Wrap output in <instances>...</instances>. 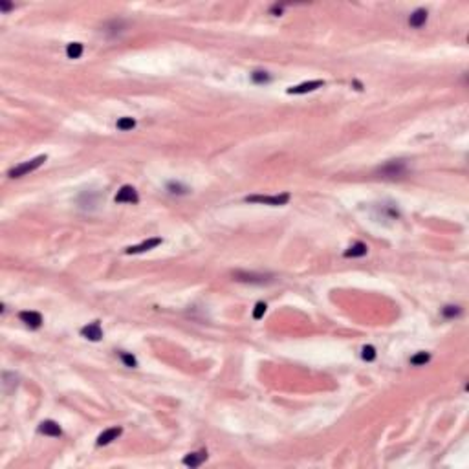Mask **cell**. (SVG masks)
Returning a JSON list of instances; mask_svg holds the SVG:
<instances>
[{"label": "cell", "instance_id": "18", "mask_svg": "<svg viewBox=\"0 0 469 469\" xmlns=\"http://www.w3.org/2000/svg\"><path fill=\"white\" fill-rule=\"evenodd\" d=\"M251 81L257 83V85H264V83H270L271 75L268 72H262V70H255V72L251 73Z\"/></svg>", "mask_w": 469, "mask_h": 469}, {"label": "cell", "instance_id": "17", "mask_svg": "<svg viewBox=\"0 0 469 469\" xmlns=\"http://www.w3.org/2000/svg\"><path fill=\"white\" fill-rule=\"evenodd\" d=\"M116 127H118V130H123V132L132 130L136 127V120L134 118H120L118 123H116Z\"/></svg>", "mask_w": 469, "mask_h": 469}, {"label": "cell", "instance_id": "2", "mask_svg": "<svg viewBox=\"0 0 469 469\" xmlns=\"http://www.w3.org/2000/svg\"><path fill=\"white\" fill-rule=\"evenodd\" d=\"M407 173V163L403 159H392V161H387L383 167L378 169V174L382 178H401V176Z\"/></svg>", "mask_w": 469, "mask_h": 469}, {"label": "cell", "instance_id": "20", "mask_svg": "<svg viewBox=\"0 0 469 469\" xmlns=\"http://www.w3.org/2000/svg\"><path fill=\"white\" fill-rule=\"evenodd\" d=\"M361 358L365 359V361H374V359H376V348L370 347V345L363 347V350H361Z\"/></svg>", "mask_w": 469, "mask_h": 469}, {"label": "cell", "instance_id": "24", "mask_svg": "<svg viewBox=\"0 0 469 469\" xmlns=\"http://www.w3.org/2000/svg\"><path fill=\"white\" fill-rule=\"evenodd\" d=\"M271 13H278V15H280V13H282V6H273V8H271Z\"/></svg>", "mask_w": 469, "mask_h": 469}, {"label": "cell", "instance_id": "11", "mask_svg": "<svg viewBox=\"0 0 469 469\" xmlns=\"http://www.w3.org/2000/svg\"><path fill=\"white\" fill-rule=\"evenodd\" d=\"M39 433H42V434H48V436H61V434H63V429H61V425H59L57 421L44 420L39 425Z\"/></svg>", "mask_w": 469, "mask_h": 469}, {"label": "cell", "instance_id": "7", "mask_svg": "<svg viewBox=\"0 0 469 469\" xmlns=\"http://www.w3.org/2000/svg\"><path fill=\"white\" fill-rule=\"evenodd\" d=\"M81 335L87 337L88 341H101L103 339V330H101L99 321H94V323L87 325L85 328H81Z\"/></svg>", "mask_w": 469, "mask_h": 469}, {"label": "cell", "instance_id": "9", "mask_svg": "<svg viewBox=\"0 0 469 469\" xmlns=\"http://www.w3.org/2000/svg\"><path fill=\"white\" fill-rule=\"evenodd\" d=\"M18 319H20L26 326H30V328H40V326H42V315H40L39 312H20V313H18Z\"/></svg>", "mask_w": 469, "mask_h": 469}, {"label": "cell", "instance_id": "3", "mask_svg": "<svg viewBox=\"0 0 469 469\" xmlns=\"http://www.w3.org/2000/svg\"><path fill=\"white\" fill-rule=\"evenodd\" d=\"M246 202L249 204H264V206H286L290 202V192H282V194H273V196H268V194H251V196H246Z\"/></svg>", "mask_w": 469, "mask_h": 469}, {"label": "cell", "instance_id": "14", "mask_svg": "<svg viewBox=\"0 0 469 469\" xmlns=\"http://www.w3.org/2000/svg\"><path fill=\"white\" fill-rule=\"evenodd\" d=\"M366 251H368V247H366V244H363V242H356L354 246H350L347 251H345V257L347 259H356V257H365Z\"/></svg>", "mask_w": 469, "mask_h": 469}, {"label": "cell", "instance_id": "15", "mask_svg": "<svg viewBox=\"0 0 469 469\" xmlns=\"http://www.w3.org/2000/svg\"><path fill=\"white\" fill-rule=\"evenodd\" d=\"M83 52H85V48H83L81 42H70V44L66 46V55H68V59H79V57L83 55Z\"/></svg>", "mask_w": 469, "mask_h": 469}, {"label": "cell", "instance_id": "16", "mask_svg": "<svg viewBox=\"0 0 469 469\" xmlns=\"http://www.w3.org/2000/svg\"><path fill=\"white\" fill-rule=\"evenodd\" d=\"M429 361H431L429 352H418V354H414L413 358H411V365L421 366V365H425V363H429Z\"/></svg>", "mask_w": 469, "mask_h": 469}, {"label": "cell", "instance_id": "1", "mask_svg": "<svg viewBox=\"0 0 469 469\" xmlns=\"http://www.w3.org/2000/svg\"><path fill=\"white\" fill-rule=\"evenodd\" d=\"M46 159H48L46 154H40V156H37V158L30 159V161H24V163H20V165H17V167H13L8 173L9 178H22V176L30 174V173H33V171H37Z\"/></svg>", "mask_w": 469, "mask_h": 469}, {"label": "cell", "instance_id": "6", "mask_svg": "<svg viewBox=\"0 0 469 469\" xmlns=\"http://www.w3.org/2000/svg\"><path fill=\"white\" fill-rule=\"evenodd\" d=\"M116 202L118 204H138L139 202V196H138V191H136L132 185H123L118 194H116Z\"/></svg>", "mask_w": 469, "mask_h": 469}, {"label": "cell", "instance_id": "13", "mask_svg": "<svg viewBox=\"0 0 469 469\" xmlns=\"http://www.w3.org/2000/svg\"><path fill=\"white\" fill-rule=\"evenodd\" d=\"M206 460H207V451H198V453L187 454V456L183 458V464H185L187 468H198V466H202Z\"/></svg>", "mask_w": 469, "mask_h": 469}, {"label": "cell", "instance_id": "5", "mask_svg": "<svg viewBox=\"0 0 469 469\" xmlns=\"http://www.w3.org/2000/svg\"><path fill=\"white\" fill-rule=\"evenodd\" d=\"M325 87V81H308V83H301L297 87H290L286 90L290 96H301V94H308V92H313V90H319V88Z\"/></svg>", "mask_w": 469, "mask_h": 469}, {"label": "cell", "instance_id": "19", "mask_svg": "<svg viewBox=\"0 0 469 469\" xmlns=\"http://www.w3.org/2000/svg\"><path fill=\"white\" fill-rule=\"evenodd\" d=\"M462 313L460 306H453V304H449V306H444L442 308V315L447 319H453V317H458Z\"/></svg>", "mask_w": 469, "mask_h": 469}, {"label": "cell", "instance_id": "21", "mask_svg": "<svg viewBox=\"0 0 469 469\" xmlns=\"http://www.w3.org/2000/svg\"><path fill=\"white\" fill-rule=\"evenodd\" d=\"M120 358L121 361L125 363L127 366H130V368H136L138 366V361H136V358L132 356V354H127V352H120Z\"/></svg>", "mask_w": 469, "mask_h": 469}, {"label": "cell", "instance_id": "10", "mask_svg": "<svg viewBox=\"0 0 469 469\" xmlns=\"http://www.w3.org/2000/svg\"><path fill=\"white\" fill-rule=\"evenodd\" d=\"M121 433H123V429H121V427H110V429L103 431V433L97 436V445L112 444L114 440H118V438L121 436Z\"/></svg>", "mask_w": 469, "mask_h": 469}, {"label": "cell", "instance_id": "4", "mask_svg": "<svg viewBox=\"0 0 469 469\" xmlns=\"http://www.w3.org/2000/svg\"><path fill=\"white\" fill-rule=\"evenodd\" d=\"M233 277H235V280H239V282H246V284H259V286H262V284H270V282H273V280H275V277H273V275H270V273H247V271H235V273H233Z\"/></svg>", "mask_w": 469, "mask_h": 469}, {"label": "cell", "instance_id": "22", "mask_svg": "<svg viewBox=\"0 0 469 469\" xmlns=\"http://www.w3.org/2000/svg\"><path fill=\"white\" fill-rule=\"evenodd\" d=\"M266 302H257V306H255V310H253V319H262V315L266 313Z\"/></svg>", "mask_w": 469, "mask_h": 469}, {"label": "cell", "instance_id": "23", "mask_svg": "<svg viewBox=\"0 0 469 469\" xmlns=\"http://www.w3.org/2000/svg\"><path fill=\"white\" fill-rule=\"evenodd\" d=\"M11 8H13V4H9V2H0V9H2V11H9Z\"/></svg>", "mask_w": 469, "mask_h": 469}, {"label": "cell", "instance_id": "8", "mask_svg": "<svg viewBox=\"0 0 469 469\" xmlns=\"http://www.w3.org/2000/svg\"><path fill=\"white\" fill-rule=\"evenodd\" d=\"M163 240L161 239H149L145 240V242H141V244H138V246H130L125 249V253L127 255H136V253H145V251H151V249H154L156 246H159Z\"/></svg>", "mask_w": 469, "mask_h": 469}, {"label": "cell", "instance_id": "12", "mask_svg": "<svg viewBox=\"0 0 469 469\" xmlns=\"http://www.w3.org/2000/svg\"><path fill=\"white\" fill-rule=\"evenodd\" d=\"M427 9L423 8H418L414 9L413 13H411V17H409V26H413V28H421V26L427 22Z\"/></svg>", "mask_w": 469, "mask_h": 469}]
</instances>
